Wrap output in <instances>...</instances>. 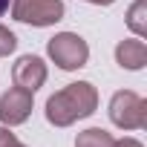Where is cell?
I'll use <instances>...</instances> for the list:
<instances>
[{
	"label": "cell",
	"instance_id": "9",
	"mask_svg": "<svg viewBox=\"0 0 147 147\" xmlns=\"http://www.w3.org/2000/svg\"><path fill=\"white\" fill-rule=\"evenodd\" d=\"M127 26L138 38L147 35V0H136V3L127 9Z\"/></svg>",
	"mask_w": 147,
	"mask_h": 147
},
{
	"label": "cell",
	"instance_id": "7",
	"mask_svg": "<svg viewBox=\"0 0 147 147\" xmlns=\"http://www.w3.org/2000/svg\"><path fill=\"white\" fill-rule=\"evenodd\" d=\"M115 61H118L121 69H130V72L144 69V63H147V46H144V40H138V38L121 40L115 46Z\"/></svg>",
	"mask_w": 147,
	"mask_h": 147
},
{
	"label": "cell",
	"instance_id": "15",
	"mask_svg": "<svg viewBox=\"0 0 147 147\" xmlns=\"http://www.w3.org/2000/svg\"><path fill=\"white\" fill-rule=\"evenodd\" d=\"M9 147H26V144H20V141H12V144H9Z\"/></svg>",
	"mask_w": 147,
	"mask_h": 147
},
{
	"label": "cell",
	"instance_id": "6",
	"mask_svg": "<svg viewBox=\"0 0 147 147\" xmlns=\"http://www.w3.org/2000/svg\"><path fill=\"white\" fill-rule=\"evenodd\" d=\"M12 81L20 90L38 92L46 84V63H43V58H38V55H20L15 61V66H12Z\"/></svg>",
	"mask_w": 147,
	"mask_h": 147
},
{
	"label": "cell",
	"instance_id": "11",
	"mask_svg": "<svg viewBox=\"0 0 147 147\" xmlns=\"http://www.w3.org/2000/svg\"><path fill=\"white\" fill-rule=\"evenodd\" d=\"M12 141H18V136H15V133L3 124V127H0V147H9Z\"/></svg>",
	"mask_w": 147,
	"mask_h": 147
},
{
	"label": "cell",
	"instance_id": "3",
	"mask_svg": "<svg viewBox=\"0 0 147 147\" xmlns=\"http://www.w3.org/2000/svg\"><path fill=\"white\" fill-rule=\"evenodd\" d=\"M110 121L121 130H141L147 127V101L130 90H118L110 98Z\"/></svg>",
	"mask_w": 147,
	"mask_h": 147
},
{
	"label": "cell",
	"instance_id": "5",
	"mask_svg": "<svg viewBox=\"0 0 147 147\" xmlns=\"http://www.w3.org/2000/svg\"><path fill=\"white\" fill-rule=\"evenodd\" d=\"M32 95L29 90H20V87H12L0 95V124L6 127H18L23 124L29 115H32Z\"/></svg>",
	"mask_w": 147,
	"mask_h": 147
},
{
	"label": "cell",
	"instance_id": "8",
	"mask_svg": "<svg viewBox=\"0 0 147 147\" xmlns=\"http://www.w3.org/2000/svg\"><path fill=\"white\" fill-rule=\"evenodd\" d=\"M113 136L104 130V127H90L84 133H78L75 138V147H113Z\"/></svg>",
	"mask_w": 147,
	"mask_h": 147
},
{
	"label": "cell",
	"instance_id": "12",
	"mask_svg": "<svg viewBox=\"0 0 147 147\" xmlns=\"http://www.w3.org/2000/svg\"><path fill=\"white\" fill-rule=\"evenodd\" d=\"M113 147H144V144H141L138 138H130V136H127V138H115Z\"/></svg>",
	"mask_w": 147,
	"mask_h": 147
},
{
	"label": "cell",
	"instance_id": "14",
	"mask_svg": "<svg viewBox=\"0 0 147 147\" xmlns=\"http://www.w3.org/2000/svg\"><path fill=\"white\" fill-rule=\"evenodd\" d=\"M9 9V0H0V18H3V12Z\"/></svg>",
	"mask_w": 147,
	"mask_h": 147
},
{
	"label": "cell",
	"instance_id": "13",
	"mask_svg": "<svg viewBox=\"0 0 147 147\" xmlns=\"http://www.w3.org/2000/svg\"><path fill=\"white\" fill-rule=\"evenodd\" d=\"M87 3H92V6H110V3H115V0H87Z\"/></svg>",
	"mask_w": 147,
	"mask_h": 147
},
{
	"label": "cell",
	"instance_id": "2",
	"mask_svg": "<svg viewBox=\"0 0 147 147\" xmlns=\"http://www.w3.org/2000/svg\"><path fill=\"white\" fill-rule=\"evenodd\" d=\"M46 55L55 61V66H61L63 72L81 69L90 61V46L78 32H58L55 38H49L46 43Z\"/></svg>",
	"mask_w": 147,
	"mask_h": 147
},
{
	"label": "cell",
	"instance_id": "4",
	"mask_svg": "<svg viewBox=\"0 0 147 147\" xmlns=\"http://www.w3.org/2000/svg\"><path fill=\"white\" fill-rule=\"evenodd\" d=\"M63 12V0H12V18L29 26H55Z\"/></svg>",
	"mask_w": 147,
	"mask_h": 147
},
{
	"label": "cell",
	"instance_id": "10",
	"mask_svg": "<svg viewBox=\"0 0 147 147\" xmlns=\"http://www.w3.org/2000/svg\"><path fill=\"white\" fill-rule=\"evenodd\" d=\"M15 49H18V38H15V32L6 29V26H0V58L12 55Z\"/></svg>",
	"mask_w": 147,
	"mask_h": 147
},
{
	"label": "cell",
	"instance_id": "1",
	"mask_svg": "<svg viewBox=\"0 0 147 147\" xmlns=\"http://www.w3.org/2000/svg\"><path fill=\"white\" fill-rule=\"evenodd\" d=\"M98 107V90L90 81H75L49 95L46 101V121L55 127H69L87 115H92Z\"/></svg>",
	"mask_w": 147,
	"mask_h": 147
}]
</instances>
